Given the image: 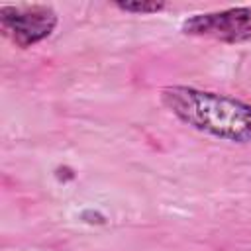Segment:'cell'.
<instances>
[{
  "label": "cell",
  "mask_w": 251,
  "mask_h": 251,
  "mask_svg": "<svg viewBox=\"0 0 251 251\" xmlns=\"http://www.w3.org/2000/svg\"><path fill=\"white\" fill-rule=\"evenodd\" d=\"M161 104L184 126L216 139L251 143V104L194 86H165Z\"/></svg>",
  "instance_id": "cell-1"
},
{
  "label": "cell",
  "mask_w": 251,
  "mask_h": 251,
  "mask_svg": "<svg viewBox=\"0 0 251 251\" xmlns=\"http://www.w3.org/2000/svg\"><path fill=\"white\" fill-rule=\"evenodd\" d=\"M180 31L194 37H210L222 43H243L251 39V6H235L216 12L188 16Z\"/></svg>",
  "instance_id": "cell-2"
},
{
  "label": "cell",
  "mask_w": 251,
  "mask_h": 251,
  "mask_svg": "<svg viewBox=\"0 0 251 251\" xmlns=\"http://www.w3.org/2000/svg\"><path fill=\"white\" fill-rule=\"evenodd\" d=\"M59 24V16L51 6H0V25L4 33L22 49L47 39Z\"/></svg>",
  "instance_id": "cell-3"
},
{
  "label": "cell",
  "mask_w": 251,
  "mask_h": 251,
  "mask_svg": "<svg viewBox=\"0 0 251 251\" xmlns=\"http://www.w3.org/2000/svg\"><path fill=\"white\" fill-rule=\"evenodd\" d=\"M114 6L127 14H157L167 8V2H155V0H118Z\"/></svg>",
  "instance_id": "cell-4"
}]
</instances>
